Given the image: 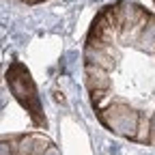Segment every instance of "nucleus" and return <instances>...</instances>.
I'll return each instance as SVG.
<instances>
[{"instance_id": "f257e3e1", "label": "nucleus", "mask_w": 155, "mask_h": 155, "mask_svg": "<svg viewBox=\"0 0 155 155\" xmlns=\"http://www.w3.org/2000/svg\"><path fill=\"white\" fill-rule=\"evenodd\" d=\"M84 84L106 129L155 147V13L119 0L95 15L84 41Z\"/></svg>"}, {"instance_id": "f03ea898", "label": "nucleus", "mask_w": 155, "mask_h": 155, "mask_svg": "<svg viewBox=\"0 0 155 155\" xmlns=\"http://www.w3.org/2000/svg\"><path fill=\"white\" fill-rule=\"evenodd\" d=\"M2 155H61L48 136L30 131L2 138Z\"/></svg>"}, {"instance_id": "7ed1b4c3", "label": "nucleus", "mask_w": 155, "mask_h": 155, "mask_svg": "<svg viewBox=\"0 0 155 155\" xmlns=\"http://www.w3.org/2000/svg\"><path fill=\"white\" fill-rule=\"evenodd\" d=\"M153 5H155V0H153Z\"/></svg>"}]
</instances>
